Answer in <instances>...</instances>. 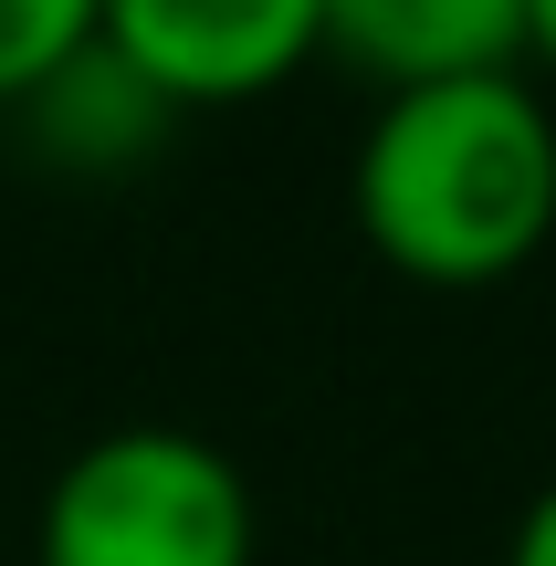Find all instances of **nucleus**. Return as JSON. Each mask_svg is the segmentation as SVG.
<instances>
[{"label": "nucleus", "mask_w": 556, "mask_h": 566, "mask_svg": "<svg viewBox=\"0 0 556 566\" xmlns=\"http://www.w3.org/2000/svg\"><path fill=\"white\" fill-rule=\"evenodd\" d=\"M95 42L158 105H242L326 42V0H95Z\"/></svg>", "instance_id": "7ed1b4c3"}, {"label": "nucleus", "mask_w": 556, "mask_h": 566, "mask_svg": "<svg viewBox=\"0 0 556 566\" xmlns=\"http://www.w3.org/2000/svg\"><path fill=\"white\" fill-rule=\"evenodd\" d=\"M347 200L389 273L483 294V283L525 273L556 231V116L525 74L378 95Z\"/></svg>", "instance_id": "f257e3e1"}, {"label": "nucleus", "mask_w": 556, "mask_h": 566, "mask_svg": "<svg viewBox=\"0 0 556 566\" xmlns=\"http://www.w3.org/2000/svg\"><path fill=\"white\" fill-rule=\"evenodd\" d=\"M378 95L462 74H525V0H326V42Z\"/></svg>", "instance_id": "20e7f679"}, {"label": "nucleus", "mask_w": 556, "mask_h": 566, "mask_svg": "<svg viewBox=\"0 0 556 566\" xmlns=\"http://www.w3.org/2000/svg\"><path fill=\"white\" fill-rule=\"evenodd\" d=\"M525 63H556V0H525Z\"/></svg>", "instance_id": "0eeeda50"}, {"label": "nucleus", "mask_w": 556, "mask_h": 566, "mask_svg": "<svg viewBox=\"0 0 556 566\" xmlns=\"http://www.w3.org/2000/svg\"><path fill=\"white\" fill-rule=\"evenodd\" d=\"M504 566H556V483L515 514V535H504Z\"/></svg>", "instance_id": "423d86ee"}, {"label": "nucleus", "mask_w": 556, "mask_h": 566, "mask_svg": "<svg viewBox=\"0 0 556 566\" xmlns=\"http://www.w3.org/2000/svg\"><path fill=\"white\" fill-rule=\"evenodd\" d=\"M95 42V0H0V105H32Z\"/></svg>", "instance_id": "39448f33"}, {"label": "nucleus", "mask_w": 556, "mask_h": 566, "mask_svg": "<svg viewBox=\"0 0 556 566\" xmlns=\"http://www.w3.org/2000/svg\"><path fill=\"white\" fill-rule=\"evenodd\" d=\"M263 514L221 441L126 420L42 493V566H252Z\"/></svg>", "instance_id": "f03ea898"}]
</instances>
